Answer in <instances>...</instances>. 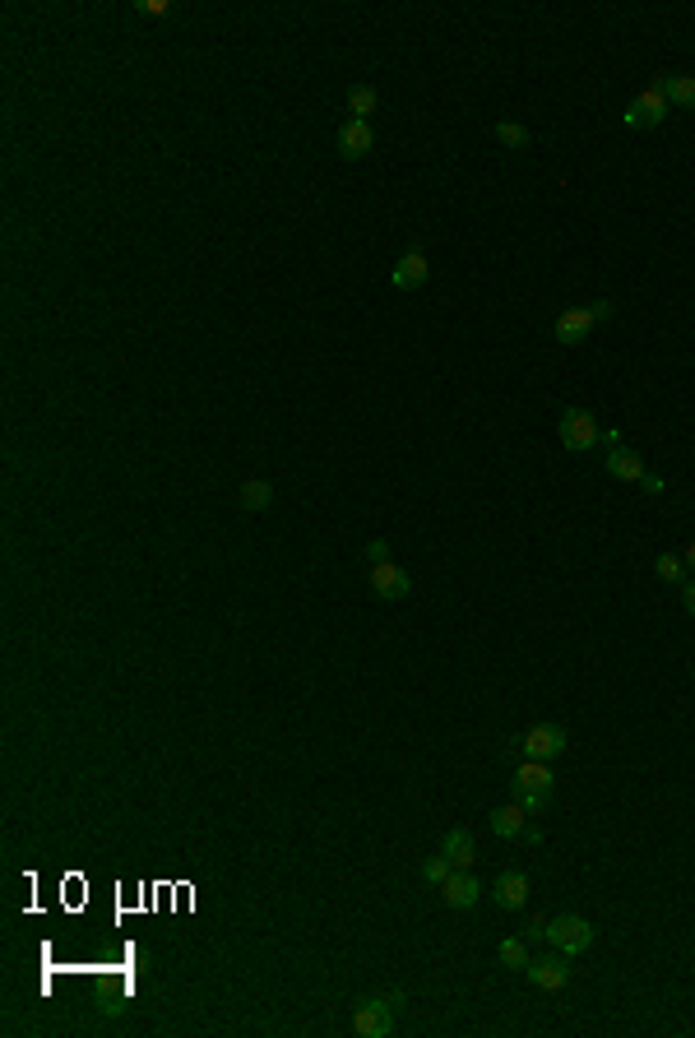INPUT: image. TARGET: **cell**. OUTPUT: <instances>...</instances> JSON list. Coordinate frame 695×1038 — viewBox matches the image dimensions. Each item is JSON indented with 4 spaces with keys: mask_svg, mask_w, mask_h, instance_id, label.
Masks as SVG:
<instances>
[{
    "mask_svg": "<svg viewBox=\"0 0 695 1038\" xmlns=\"http://www.w3.org/2000/svg\"><path fill=\"white\" fill-rule=\"evenodd\" d=\"M510 788H515V802L529 816L547 811V802H552V760H519L510 770Z\"/></svg>",
    "mask_w": 695,
    "mask_h": 1038,
    "instance_id": "obj_1",
    "label": "cell"
},
{
    "mask_svg": "<svg viewBox=\"0 0 695 1038\" xmlns=\"http://www.w3.org/2000/svg\"><path fill=\"white\" fill-rule=\"evenodd\" d=\"M570 737L561 723H533L529 733L506 737V756H524V760H556L566 756Z\"/></svg>",
    "mask_w": 695,
    "mask_h": 1038,
    "instance_id": "obj_2",
    "label": "cell"
},
{
    "mask_svg": "<svg viewBox=\"0 0 695 1038\" xmlns=\"http://www.w3.org/2000/svg\"><path fill=\"white\" fill-rule=\"evenodd\" d=\"M607 316H612V302H607V297H598V302H589V306H570V311H561V316L552 320V339L561 343V348H575V343L589 339L594 325H603Z\"/></svg>",
    "mask_w": 695,
    "mask_h": 1038,
    "instance_id": "obj_3",
    "label": "cell"
},
{
    "mask_svg": "<svg viewBox=\"0 0 695 1038\" xmlns=\"http://www.w3.org/2000/svg\"><path fill=\"white\" fill-rule=\"evenodd\" d=\"M598 927L589 923V918H580V913H561V918H547V941H552L566 960H575V955H584V950L594 946Z\"/></svg>",
    "mask_w": 695,
    "mask_h": 1038,
    "instance_id": "obj_4",
    "label": "cell"
},
{
    "mask_svg": "<svg viewBox=\"0 0 695 1038\" xmlns=\"http://www.w3.org/2000/svg\"><path fill=\"white\" fill-rule=\"evenodd\" d=\"M404 1006V992H390V997H367L353 1011V1034L362 1038H385L394 1029V1011Z\"/></svg>",
    "mask_w": 695,
    "mask_h": 1038,
    "instance_id": "obj_5",
    "label": "cell"
},
{
    "mask_svg": "<svg viewBox=\"0 0 695 1038\" xmlns=\"http://www.w3.org/2000/svg\"><path fill=\"white\" fill-rule=\"evenodd\" d=\"M556 431H561V445L575 450V455H580V450H594V445L603 441V422H598L589 408H566Z\"/></svg>",
    "mask_w": 695,
    "mask_h": 1038,
    "instance_id": "obj_6",
    "label": "cell"
},
{
    "mask_svg": "<svg viewBox=\"0 0 695 1038\" xmlns=\"http://www.w3.org/2000/svg\"><path fill=\"white\" fill-rule=\"evenodd\" d=\"M668 107H672L668 93H663V84L654 79V84H649V89L640 93V98H635L626 112H621V121H626V126H635V130H640V126H663V121H668Z\"/></svg>",
    "mask_w": 695,
    "mask_h": 1038,
    "instance_id": "obj_7",
    "label": "cell"
},
{
    "mask_svg": "<svg viewBox=\"0 0 695 1038\" xmlns=\"http://www.w3.org/2000/svg\"><path fill=\"white\" fill-rule=\"evenodd\" d=\"M367 584H371V594L385 598V603H399V598H408V589H413V580H408V570L399 566V561H390V557L371 566Z\"/></svg>",
    "mask_w": 695,
    "mask_h": 1038,
    "instance_id": "obj_8",
    "label": "cell"
},
{
    "mask_svg": "<svg viewBox=\"0 0 695 1038\" xmlns=\"http://www.w3.org/2000/svg\"><path fill=\"white\" fill-rule=\"evenodd\" d=\"M487 825H492V835H501V839H529V844H543V830H533V825H529V811L519 807V802H510V807H496Z\"/></svg>",
    "mask_w": 695,
    "mask_h": 1038,
    "instance_id": "obj_9",
    "label": "cell"
},
{
    "mask_svg": "<svg viewBox=\"0 0 695 1038\" xmlns=\"http://www.w3.org/2000/svg\"><path fill=\"white\" fill-rule=\"evenodd\" d=\"M529 983L533 988H543V992H561L570 983V964H566V955H538V960H529Z\"/></svg>",
    "mask_w": 695,
    "mask_h": 1038,
    "instance_id": "obj_10",
    "label": "cell"
},
{
    "mask_svg": "<svg viewBox=\"0 0 695 1038\" xmlns=\"http://www.w3.org/2000/svg\"><path fill=\"white\" fill-rule=\"evenodd\" d=\"M427 274H431L427 251H404L399 260H394V269H390V283L399 292H417L422 283H427Z\"/></svg>",
    "mask_w": 695,
    "mask_h": 1038,
    "instance_id": "obj_11",
    "label": "cell"
},
{
    "mask_svg": "<svg viewBox=\"0 0 695 1038\" xmlns=\"http://www.w3.org/2000/svg\"><path fill=\"white\" fill-rule=\"evenodd\" d=\"M441 853L455 862V872H473V862H478L473 830H464V825H450V830H445V839H441Z\"/></svg>",
    "mask_w": 695,
    "mask_h": 1038,
    "instance_id": "obj_12",
    "label": "cell"
},
{
    "mask_svg": "<svg viewBox=\"0 0 695 1038\" xmlns=\"http://www.w3.org/2000/svg\"><path fill=\"white\" fill-rule=\"evenodd\" d=\"M492 899L501 904V909H524V904H529V872H519V867L501 872L496 876V886H492Z\"/></svg>",
    "mask_w": 695,
    "mask_h": 1038,
    "instance_id": "obj_13",
    "label": "cell"
},
{
    "mask_svg": "<svg viewBox=\"0 0 695 1038\" xmlns=\"http://www.w3.org/2000/svg\"><path fill=\"white\" fill-rule=\"evenodd\" d=\"M371 149H376L371 121H343V130H339V153H343V158H348V163H357V158H367Z\"/></svg>",
    "mask_w": 695,
    "mask_h": 1038,
    "instance_id": "obj_14",
    "label": "cell"
},
{
    "mask_svg": "<svg viewBox=\"0 0 695 1038\" xmlns=\"http://www.w3.org/2000/svg\"><path fill=\"white\" fill-rule=\"evenodd\" d=\"M441 899L450 904V909H473L482 899V886L473 872H450V881L441 886Z\"/></svg>",
    "mask_w": 695,
    "mask_h": 1038,
    "instance_id": "obj_15",
    "label": "cell"
},
{
    "mask_svg": "<svg viewBox=\"0 0 695 1038\" xmlns=\"http://www.w3.org/2000/svg\"><path fill=\"white\" fill-rule=\"evenodd\" d=\"M607 473L621 478V482H640L645 478V464H640V455L626 450V445H607Z\"/></svg>",
    "mask_w": 695,
    "mask_h": 1038,
    "instance_id": "obj_16",
    "label": "cell"
},
{
    "mask_svg": "<svg viewBox=\"0 0 695 1038\" xmlns=\"http://www.w3.org/2000/svg\"><path fill=\"white\" fill-rule=\"evenodd\" d=\"M237 501H241V510H269L274 506V487L265 478H251V482H241Z\"/></svg>",
    "mask_w": 695,
    "mask_h": 1038,
    "instance_id": "obj_17",
    "label": "cell"
},
{
    "mask_svg": "<svg viewBox=\"0 0 695 1038\" xmlns=\"http://www.w3.org/2000/svg\"><path fill=\"white\" fill-rule=\"evenodd\" d=\"M496 960L506 964V969H519V974H524V969H529V937H506L501 941V946H496Z\"/></svg>",
    "mask_w": 695,
    "mask_h": 1038,
    "instance_id": "obj_18",
    "label": "cell"
},
{
    "mask_svg": "<svg viewBox=\"0 0 695 1038\" xmlns=\"http://www.w3.org/2000/svg\"><path fill=\"white\" fill-rule=\"evenodd\" d=\"M672 107H695V75H663L658 79Z\"/></svg>",
    "mask_w": 695,
    "mask_h": 1038,
    "instance_id": "obj_19",
    "label": "cell"
},
{
    "mask_svg": "<svg viewBox=\"0 0 695 1038\" xmlns=\"http://www.w3.org/2000/svg\"><path fill=\"white\" fill-rule=\"evenodd\" d=\"M380 93L371 89V84H353L348 89V107H353V121H371V112H376Z\"/></svg>",
    "mask_w": 695,
    "mask_h": 1038,
    "instance_id": "obj_20",
    "label": "cell"
},
{
    "mask_svg": "<svg viewBox=\"0 0 695 1038\" xmlns=\"http://www.w3.org/2000/svg\"><path fill=\"white\" fill-rule=\"evenodd\" d=\"M450 872H455V862L445 858V853H436V858L422 862V881H427V886H436V890L450 881Z\"/></svg>",
    "mask_w": 695,
    "mask_h": 1038,
    "instance_id": "obj_21",
    "label": "cell"
},
{
    "mask_svg": "<svg viewBox=\"0 0 695 1038\" xmlns=\"http://www.w3.org/2000/svg\"><path fill=\"white\" fill-rule=\"evenodd\" d=\"M496 140L506 144V149H529V126H519V121H496Z\"/></svg>",
    "mask_w": 695,
    "mask_h": 1038,
    "instance_id": "obj_22",
    "label": "cell"
},
{
    "mask_svg": "<svg viewBox=\"0 0 695 1038\" xmlns=\"http://www.w3.org/2000/svg\"><path fill=\"white\" fill-rule=\"evenodd\" d=\"M658 580H668V584H682V575H686V561L682 557H672V552H658Z\"/></svg>",
    "mask_w": 695,
    "mask_h": 1038,
    "instance_id": "obj_23",
    "label": "cell"
},
{
    "mask_svg": "<svg viewBox=\"0 0 695 1038\" xmlns=\"http://www.w3.org/2000/svg\"><path fill=\"white\" fill-rule=\"evenodd\" d=\"M362 557H367V566H376V561L390 557V543H385V538H376V543H367V552H362Z\"/></svg>",
    "mask_w": 695,
    "mask_h": 1038,
    "instance_id": "obj_24",
    "label": "cell"
},
{
    "mask_svg": "<svg viewBox=\"0 0 695 1038\" xmlns=\"http://www.w3.org/2000/svg\"><path fill=\"white\" fill-rule=\"evenodd\" d=\"M640 487H645L649 496H658V492H663V487H668V482L658 478V473H645V478H640Z\"/></svg>",
    "mask_w": 695,
    "mask_h": 1038,
    "instance_id": "obj_25",
    "label": "cell"
},
{
    "mask_svg": "<svg viewBox=\"0 0 695 1038\" xmlns=\"http://www.w3.org/2000/svg\"><path fill=\"white\" fill-rule=\"evenodd\" d=\"M524 937H529V941H547V918H533Z\"/></svg>",
    "mask_w": 695,
    "mask_h": 1038,
    "instance_id": "obj_26",
    "label": "cell"
},
{
    "mask_svg": "<svg viewBox=\"0 0 695 1038\" xmlns=\"http://www.w3.org/2000/svg\"><path fill=\"white\" fill-rule=\"evenodd\" d=\"M682 608L695 617V580H691V584H682Z\"/></svg>",
    "mask_w": 695,
    "mask_h": 1038,
    "instance_id": "obj_27",
    "label": "cell"
},
{
    "mask_svg": "<svg viewBox=\"0 0 695 1038\" xmlns=\"http://www.w3.org/2000/svg\"><path fill=\"white\" fill-rule=\"evenodd\" d=\"M682 561H686V570H695V543H691V547H686V552H682Z\"/></svg>",
    "mask_w": 695,
    "mask_h": 1038,
    "instance_id": "obj_28",
    "label": "cell"
},
{
    "mask_svg": "<svg viewBox=\"0 0 695 1038\" xmlns=\"http://www.w3.org/2000/svg\"><path fill=\"white\" fill-rule=\"evenodd\" d=\"M691 677H695V668H691Z\"/></svg>",
    "mask_w": 695,
    "mask_h": 1038,
    "instance_id": "obj_29",
    "label": "cell"
}]
</instances>
